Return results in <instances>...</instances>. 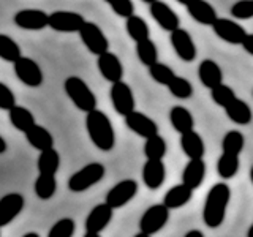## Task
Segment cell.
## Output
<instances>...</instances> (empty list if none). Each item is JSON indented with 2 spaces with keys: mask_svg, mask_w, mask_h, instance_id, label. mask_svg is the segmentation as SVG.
I'll return each mask as SVG.
<instances>
[{
  "mask_svg": "<svg viewBox=\"0 0 253 237\" xmlns=\"http://www.w3.org/2000/svg\"><path fill=\"white\" fill-rule=\"evenodd\" d=\"M6 149H8V146H6V141L0 136V154H5L6 152Z\"/></svg>",
  "mask_w": 253,
  "mask_h": 237,
  "instance_id": "cell-46",
  "label": "cell"
},
{
  "mask_svg": "<svg viewBox=\"0 0 253 237\" xmlns=\"http://www.w3.org/2000/svg\"><path fill=\"white\" fill-rule=\"evenodd\" d=\"M14 24L26 30H43L47 27V13L37 8H29V10H19L13 18Z\"/></svg>",
  "mask_w": 253,
  "mask_h": 237,
  "instance_id": "cell-17",
  "label": "cell"
},
{
  "mask_svg": "<svg viewBox=\"0 0 253 237\" xmlns=\"http://www.w3.org/2000/svg\"><path fill=\"white\" fill-rule=\"evenodd\" d=\"M253 236V226H250V229H249V237H252Z\"/></svg>",
  "mask_w": 253,
  "mask_h": 237,
  "instance_id": "cell-49",
  "label": "cell"
},
{
  "mask_svg": "<svg viewBox=\"0 0 253 237\" xmlns=\"http://www.w3.org/2000/svg\"><path fill=\"white\" fill-rule=\"evenodd\" d=\"M229 199H231V190L226 184L221 182V184L212 185L208 196H206L203 209V220L206 226L215 229L223 223Z\"/></svg>",
  "mask_w": 253,
  "mask_h": 237,
  "instance_id": "cell-2",
  "label": "cell"
},
{
  "mask_svg": "<svg viewBox=\"0 0 253 237\" xmlns=\"http://www.w3.org/2000/svg\"><path fill=\"white\" fill-rule=\"evenodd\" d=\"M97 65L101 76L109 81L111 84L116 82V81H121L122 76H124V67H122V62L119 60V57L113 52H101L98 55V60H97Z\"/></svg>",
  "mask_w": 253,
  "mask_h": 237,
  "instance_id": "cell-18",
  "label": "cell"
},
{
  "mask_svg": "<svg viewBox=\"0 0 253 237\" xmlns=\"http://www.w3.org/2000/svg\"><path fill=\"white\" fill-rule=\"evenodd\" d=\"M166 87H168V90L172 97H176L179 100H187L193 95V84L182 76H174L171 81L166 84Z\"/></svg>",
  "mask_w": 253,
  "mask_h": 237,
  "instance_id": "cell-35",
  "label": "cell"
},
{
  "mask_svg": "<svg viewBox=\"0 0 253 237\" xmlns=\"http://www.w3.org/2000/svg\"><path fill=\"white\" fill-rule=\"evenodd\" d=\"M185 237H204V233L200 231V229H192L185 234Z\"/></svg>",
  "mask_w": 253,
  "mask_h": 237,
  "instance_id": "cell-45",
  "label": "cell"
},
{
  "mask_svg": "<svg viewBox=\"0 0 253 237\" xmlns=\"http://www.w3.org/2000/svg\"><path fill=\"white\" fill-rule=\"evenodd\" d=\"M144 155L150 160H163L166 155V141L158 133L146 138L144 144Z\"/></svg>",
  "mask_w": 253,
  "mask_h": 237,
  "instance_id": "cell-33",
  "label": "cell"
},
{
  "mask_svg": "<svg viewBox=\"0 0 253 237\" xmlns=\"http://www.w3.org/2000/svg\"><path fill=\"white\" fill-rule=\"evenodd\" d=\"M105 2L111 6V10L117 16H121V18H128L134 11V5L131 0H105Z\"/></svg>",
  "mask_w": 253,
  "mask_h": 237,
  "instance_id": "cell-41",
  "label": "cell"
},
{
  "mask_svg": "<svg viewBox=\"0 0 253 237\" xmlns=\"http://www.w3.org/2000/svg\"><path fill=\"white\" fill-rule=\"evenodd\" d=\"M239 171V154L223 152L217 160V172L223 179H233Z\"/></svg>",
  "mask_w": 253,
  "mask_h": 237,
  "instance_id": "cell-30",
  "label": "cell"
},
{
  "mask_svg": "<svg viewBox=\"0 0 253 237\" xmlns=\"http://www.w3.org/2000/svg\"><path fill=\"white\" fill-rule=\"evenodd\" d=\"M198 76H200V81L204 87L212 89L217 84L223 82V73H221V68L218 67L217 62H213L212 59H204L200 67H198Z\"/></svg>",
  "mask_w": 253,
  "mask_h": 237,
  "instance_id": "cell-22",
  "label": "cell"
},
{
  "mask_svg": "<svg viewBox=\"0 0 253 237\" xmlns=\"http://www.w3.org/2000/svg\"><path fill=\"white\" fill-rule=\"evenodd\" d=\"M106 169L105 166L98 161H92L89 164H85L84 168L76 171L73 176L68 179V188L73 193H81L89 190L90 187L97 185L98 182L105 177Z\"/></svg>",
  "mask_w": 253,
  "mask_h": 237,
  "instance_id": "cell-4",
  "label": "cell"
},
{
  "mask_svg": "<svg viewBox=\"0 0 253 237\" xmlns=\"http://www.w3.org/2000/svg\"><path fill=\"white\" fill-rule=\"evenodd\" d=\"M231 14L236 19H250L253 16V0H239L231 6Z\"/></svg>",
  "mask_w": 253,
  "mask_h": 237,
  "instance_id": "cell-42",
  "label": "cell"
},
{
  "mask_svg": "<svg viewBox=\"0 0 253 237\" xmlns=\"http://www.w3.org/2000/svg\"><path fill=\"white\" fill-rule=\"evenodd\" d=\"M24 204H26V199L21 193H8L0 198V228L11 223L22 212Z\"/></svg>",
  "mask_w": 253,
  "mask_h": 237,
  "instance_id": "cell-16",
  "label": "cell"
},
{
  "mask_svg": "<svg viewBox=\"0 0 253 237\" xmlns=\"http://www.w3.org/2000/svg\"><path fill=\"white\" fill-rule=\"evenodd\" d=\"M125 19H126V22H125L126 34H128V37L131 40H134L136 43L141 41V40H146L150 37L149 26L142 18H139V16H136V14H131Z\"/></svg>",
  "mask_w": 253,
  "mask_h": 237,
  "instance_id": "cell-31",
  "label": "cell"
},
{
  "mask_svg": "<svg viewBox=\"0 0 253 237\" xmlns=\"http://www.w3.org/2000/svg\"><path fill=\"white\" fill-rule=\"evenodd\" d=\"M234 97H236L234 90L229 85L223 84V82H220V84H217L215 87H212V89H211L212 101L215 103V105L221 106V108H225Z\"/></svg>",
  "mask_w": 253,
  "mask_h": 237,
  "instance_id": "cell-39",
  "label": "cell"
},
{
  "mask_svg": "<svg viewBox=\"0 0 253 237\" xmlns=\"http://www.w3.org/2000/svg\"><path fill=\"white\" fill-rule=\"evenodd\" d=\"M171 46L180 60L193 62L196 59V44L187 30L180 27L171 30Z\"/></svg>",
  "mask_w": 253,
  "mask_h": 237,
  "instance_id": "cell-12",
  "label": "cell"
},
{
  "mask_svg": "<svg viewBox=\"0 0 253 237\" xmlns=\"http://www.w3.org/2000/svg\"><path fill=\"white\" fill-rule=\"evenodd\" d=\"M13 65H14V75L18 76V79L22 84L32 87V89L43 84V71L34 59L22 57L21 55L19 59H16L13 62Z\"/></svg>",
  "mask_w": 253,
  "mask_h": 237,
  "instance_id": "cell-7",
  "label": "cell"
},
{
  "mask_svg": "<svg viewBox=\"0 0 253 237\" xmlns=\"http://www.w3.org/2000/svg\"><path fill=\"white\" fill-rule=\"evenodd\" d=\"M84 18L76 11H54L47 14V27H51L55 32H63V34H73L81 29L84 24Z\"/></svg>",
  "mask_w": 253,
  "mask_h": 237,
  "instance_id": "cell-9",
  "label": "cell"
},
{
  "mask_svg": "<svg viewBox=\"0 0 253 237\" xmlns=\"http://www.w3.org/2000/svg\"><path fill=\"white\" fill-rule=\"evenodd\" d=\"M138 193V182L133 179H125L116 184L106 195L105 202L113 209H121L128 204Z\"/></svg>",
  "mask_w": 253,
  "mask_h": 237,
  "instance_id": "cell-8",
  "label": "cell"
},
{
  "mask_svg": "<svg viewBox=\"0 0 253 237\" xmlns=\"http://www.w3.org/2000/svg\"><path fill=\"white\" fill-rule=\"evenodd\" d=\"M109 95H111V101H113V106H114L117 114L126 116L134 109L133 90H131V87L128 84L122 81V79H121V81L113 82Z\"/></svg>",
  "mask_w": 253,
  "mask_h": 237,
  "instance_id": "cell-11",
  "label": "cell"
},
{
  "mask_svg": "<svg viewBox=\"0 0 253 237\" xmlns=\"http://www.w3.org/2000/svg\"><path fill=\"white\" fill-rule=\"evenodd\" d=\"M63 90H65L67 97L73 101V105L83 113H89L93 108H97V97L84 79L78 76L67 78L63 82Z\"/></svg>",
  "mask_w": 253,
  "mask_h": 237,
  "instance_id": "cell-3",
  "label": "cell"
},
{
  "mask_svg": "<svg viewBox=\"0 0 253 237\" xmlns=\"http://www.w3.org/2000/svg\"><path fill=\"white\" fill-rule=\"evenodd\" d=\"M75 220L73 218H60L57 223H54L47 233V237H71L75 234Z\"/></svg>",
  "mask_w": 253,
  "mask_h": 237,
  "instance_id": "cell-40",
  "label": "cell"
},
{
  "mask_svg": "<svg viewBox=\"0 0 253 237\" xmlns=\"http://www.w3.org/2000/svg\"><path fill=\"white\" fill-rule=\"evenodd\" d=\"M142 2H146V3H152L154 0H142Z\"/></svg>",
  "mask_w": 253,
  "mask_h": 237,
  "instance_id": "cell-50",
  "label": "cell"
},
{
  "mask_svg": "<svg viewBox=\"0 0 253 237\" xmlns=\"http://www.w3.org/2000/svg\"><path fill=\"white\" fill-rule=\"evenodd\" d=\"M24 237H38V234L37 233H26V234H24Z\"/></svg>",
  "mask_w": 253,
  "mask_h": 237,
  "instance_id": "cell-47",
  "label": "cell"
},
{
  "mask_svg": "<svg viewBox=\"0 0 253 237\" xmlns=\"http://www.w3.org/2000/svg\"><path fill=\"white\" fill-rule=\"evenodd\" d=\"M16 105V97L13 90L6 84L0 82V109L8 111Z\"/></svg>",
  "mask_w": 253,
  "mask_h": 237,
  "instance_id": "cell-43",
  "label": "cell"
},
{
  "mask_svg": "<svg viewBox=\"0 0 253 237\" xmlns=\"http://www.w3.org/2000/svg\"><path fill=\"white\" fill-rule=\"evenodd\" d=\"M206 177V163L203 158H190V161L182 172V184H185L188 188H198Z\"/></svg>",
  "mask_w": 253,
  "mask_h": 237,
  "instance_id": "cell-21",
  "label": "cell"
},
{
  "mask_svg": "<svg viewBox=\"0 0 253 237\" xmlns=\"http://www.w3.org/2000/svg\"><path fill=\"white\" fill-rule=\"evenodd\" d=\"M185 6L188 14L201 26H212V22L218 18L215 8L206 0H190Z\"/></svg>",
  "mask_w": 253,
  "mask_h": 237,
  "instance_id": "cell-20",
  "label": "cell"
},
{
  "mask_svg": "<svg viewBox=\"0 0 253 237\" xmlns=\"http://www.w3.org/2000/svg\"><path fill=\"white\" fill-rule=\"evenodd\" d=\"M57 192V180L52 174H40L35 180V195L42 201H47Z\"/></svg>",
  "mask_w": 253,
  "mask_h": 237,
  "instance_id": "cell-32",
  "label": "cell"
},
{
  "mask_svg": "<svg viewBox=\"0 0 253 237\" xmlns=\"http://www.w3.org/2000/svg\"><path fill=\"white\" fill-rule=\"evenodd\" d=\"M114 209L106 202L95 205L85 218V237H97L113 220Z\"/></svg>",
  "mask_w": 253,
  "mask_h": 237,
  "instance_id": "cell-10",
  "label": "cell"
},
{
  "mask_svg": "<svg viewBox=\"0 0 253 237\" xmlns=\"http://www.w3.org/2000/svg\"><path fill=\"white\" fill-rule=\"evenodd\" d=\"M136 55L142 65L149 67L158 60V49L152 40L146 38L136 43Z\"/></svg>",
  "mask_w": 253,
  "mask_h": 237,
  "instance_id": "cell-34",
  "label": "cell"
},
{
  "mask_svg": "<svg viewBox=\"0 0 253 237\" xmlns=\"http://www.w3.org/2000/svg\"><path fill=\"white\" fill-rule=\"evenodd\" d=\"M166 177V168L163 160H150L142 166V182L149 190H158L165 182Z\"/></svg>",
  "mask_w": 253,
  "mask_h": 237,
  "instance_id": "cell-19",
  "label": "cell"
},
{
  "mask_svg": "<svg viewBox=\"0 0 253 237\" xmlns=\"http://www.w3.org/2000/svg\"><path fill=\"white\" fill-rule=\"evenodd\" d=\"M245 146V138L241 131L231 130L225 134L223 141H221V149L223 152H231V154H241Z\"/></svg>",
  "mask_w": 253,
  "mask_h": 237,
  "instance_id": "cell-37",
  "label": "cell"
},
{
  "mask_svg": "<svg viewBox=\"0 0 253 237\" xmlns=\"http://www.w3.org/2000/svg\"><path fill=\"white\" fill-rule=\"evenodd\" d=\"M150 8V16L155 19V22L160 26L163 30L166 32H171L174 29L179 27V16L176 14V11H172V8L169 5H166L162 0H154L152 3H149Z\"/></svg>",
  "mask_w": 253,
  "mask_h": 237,
  "instance_id": "cell-15",
  "label": "cell"
},
{
  "mask_svg": "<svg viewBox=\"0 0 253 237\" xmlns=\"http://www.w3.org/2000/svg\"><path fill=\"white\" fill-rule=\"evenodd\" d=\"M21 47L11 37L0 34V59L5 62H14L21 57Z\"/></svg>",
  "mask_w": 253,
  "mask_h": 237,
  "instance_id": "cell-36",
  "label": "cell"
},
{
  "mask_svg": "<svg viewBox=\"0 0 253 237\" xmlns=\"http://www.w3.org/2000/svg\"><path fill=\"white\" fill-rule=\"evenodd\" d=\"M193 198V190L188 188L185 184H179V185H174L172 188H169L166 192L165 198H163V204L171 209H179V207H184V205Z\"/></svg>",
  "mask_w": 253,
  "mask_h": 237,
  "instance_id": "cell-26",
  "label": "cell"
},
{
  "mask_svg": "<svg viewBox=\"0 0 253 237\" xmlns=\"http://www.w3.org/2000/svg\"><path fill=\"white\" fill-rule=\"evenodd\" d=\"M212 29L215 32L217 37H220L223 41L229 44H241V40L247 34V30H245L241 24H237L231 19H226V18H217L212 22Z\"/></svg>",
  "mask_w": 253,
  "mask_h": 237,
  "instance_id": "cell-14",
  "label": "cell"
},
{
  "mask_svg": "<svg viewBox=\"0 0 253 237\" xmlns=\"http://www.w3.org/2000/svg\"><path fill=\"white\" fill-rule=\"evenodd\" d=\"M24 134H26V139L29 144L34 149L40 150V152L49 149V147H54V138H52L51 131L42 125L34 123L29 130L24 131Z\"/></svg>",
  "mask_w": 253,
  "mask_h": 237,
  "instance_id": "cell-23",
  "label": "cell"
},
{
  "mask_svg": "<svg viewBox=\"0 0 253 237\" xmlns=\"http://www.w3.org/2000/svg\"><path fill=\"white\" fill-rule=\"evenodd\" d=\"M149 75L155 82L162 84V85H166L174 76H176V73H174L171 67L165 65V63L158 62V60L155 63H152V65H149Z\"/></svg>",
  "mask_w": 253,
  "mask_h": 237,
  "instance_id": "cell-38",
  "label": "cell"
},
{
  "mask_svg": "<svg viewBox=\"0 0 253 237\" xmlns=\"http://www.w3.org/2000/svg\"><path fill=\"white\" fill-rule=\"evenodd\" d=\"M180 147L188 158H203L206 154V146L200 133L190 130L180 134Z\"/></svg>",
  "mask_w": 253,
  "mask_h": 237,
  "instance_id": "cell-24",
  "label": "cell"
},
{
  "mask_svg": "<svg viewBox=\"0 0 253 237\" xmlns=\"http://www.w3.org/2000/svg\"><path fill=\"white\" fill-rule=\"evenodd\" d=\"M125 117V125L128 126V130H131L134 134H138L139 138H149L152 134L158 133V125L154 118H150L144 113H139V111H131Z\"/></svg>",
  "mask_w": 253,
  "mask_h": 237,
  "instance_id": "cell-13",
  "label": "cell"
},
{
  "mask_svg": "<svg viewBox=\"0 0 253 237\" xmlns=\"http://www.w3.org/2000/svg\"><path fill=\"white\" fill-rule=\"evenodd\" d=\"M169 220V209L165 204H154L142 213V217L139 220V234L141 237H149L155 233H158L160 229L168 223Z\"/></svg>",
  "mask_w": 253,
  "mask_h": 237,
  "instance_id": "cell-5",
  "label": "cell"
},
{
  "mask_svg": "<svg viewBox=\"0 0 253 237\" xmlns=\"http://www.w3.org/2000/svg\"><path fill=\"white\" fill-rule=\"evenodd\" d=\"M169 122L172 125V128L180 134L193 130V126H195V118H193L192 113L184 106H172L171 108Z\"/></svg>",
  "mask_w": 253,
  "mask_h": 237,
  "instance_id": "cell-27",
  "label": "cell"
},
{
  "mask_svg": "<svg viewBox=\"0 0 253 237\" xmlns=\"http://www.w3.org/2000/svg\"><path fill=\"white\" fill-rule=\"evenodd\" d=\"M223 109L229 120H233L237 125H249L252 122V109L241 98L234 97Z\"/></svg>",
  "mask_w": 253,
  "mask_h": 237,
  "instance_id": "cell-25",
  "label": "cell"
},
{
  "mask_svg": "<svg viewBox=\"0 0 253 237\" xmlns=\"http://www.w3.org/2000/svg\"><path fill=\"white\" fill-rule=\"evenodd\" d=\"M8 117H10V122L14 128L22 131V133L26 130H29L34 123H37L34 114H32L27 108L18 106V105H14L13 108L8 109Z\"/></svg>",
  "mask_w": 253,
  "mask_h": 237,
  "instance_id": "cell-28",
  "label": "cell"
},
{
  "mask_svg": "<svg viewBox=\"0 0 253 237\" xmlns=\"http://www.w3.org/2000/svg\"><path fill=\"white\" fill-rule=\"evenodd\" d=\"M85 128L93 146L101 152H109L116 146V133L109 117L103 111L93 108L85 116Z\"/></svg>",
  "mask_w": 253,
  "mask_h": 237,
  "instance_id": "cell-1",
  "label": "cell"
},
{
  "mask_svg": "<svg viewBox=\"0 0 253 237\" xmlns=\"http://www.w3.org/2000/svg\"><path fill=\"white\" fill-rule=\"evenodd\" d=\"M78 34L81 37V41L84 43L89 52L100 55L101 52H106L109 49V41L106 35L103 34V30L95 22L84 21L81 29L78 30Z\"/></svg>",
  "mask_w": 253,
  "mask_h": 237,
  "instance_id": "cell-6",
  "label": "cell"
},
{
  "mask_svg": "<svg viewBox=\"0 0 253 237\" xmlns=\"http://www.w3.org/2000/svg\"><path fill=\"white\" fill-rule=\"evenodd\" d=\"M176 2H179V3H182V5H187L190 0H176Z\"/></svg>",
  "mask_w": 253,
  "mask_h": 237,
  "instance_id": "cell-48",
  "label": "cell"
},
{
  "mask_svg": "<svg viewBox=\"0 0 253 237\" xmlns=\"http://www.w3.org/2000/svg\"><path fill=\"white\" fill-rule=\"evenodd\" d=\"M38 171L40 174H52L55 176V172L59 171L60 166V155L54 147H49L46 150H42L38 157Z\"/></svg>",
  "mask_w": 253,
  "mask_h": 237,
  "instance_id": "cell-29",
  "label": "cell"
},
{
  "mask_svg": "<svg viewBox=\"0 0 253 237\" xmlns=\"http://www.w3.org/2000/svg\"><path fill=\"white\" fill-rule=\"evenodd\" d=\"M241 44L250 55H253V35L252 34H245L244 38L241 40Z\"/></svg>",
  "mask_w": 253,
  "mask_h": 237,
  "instance_id": "cell-44",
  "label": "cell"
}]
</instances>
